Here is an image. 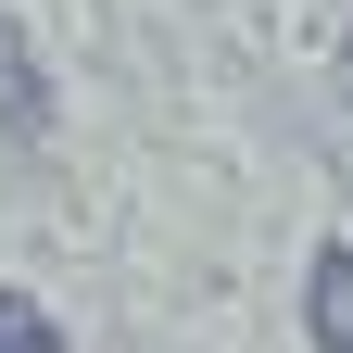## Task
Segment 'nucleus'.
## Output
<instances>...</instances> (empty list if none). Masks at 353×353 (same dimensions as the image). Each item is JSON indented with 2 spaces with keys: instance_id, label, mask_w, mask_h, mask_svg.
Listing matches in <instances>:
<instances>
[{
  "instance_id": "1",
  "label": "nucleus",
  "mask_w": 353,
  "mask_h": 353,
  "mask_svg": "<svg viewBox=\"0 0 353 353\" xmlns=\"http://www.w3.org/2000/svg\"><path fill=\"white\" fill-rule=\"evenodd\" d=\"M303 328H316V353H353V240L316 252V278H303Z\"/></svg>"
},
{
  "instance_id": "2",
  "label": "nucleus",
  "mask_w": 353,
  "mask_h": 353,
  "mask_svg": "<svg viewBox=\"0 0 353 353\" xmlns=\"http://www.w3.org/2000/svg\"><path fill=\"white\" fill-rule=\"evenodd\" d=\"M0 353H63V328H51V303L0 290Z\"/></svg>"
}]
</instances>
